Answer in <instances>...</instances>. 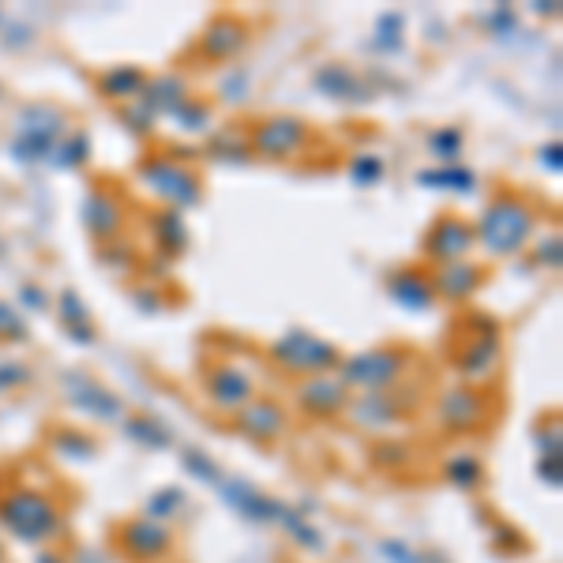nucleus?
<instances>
[{
    "label": "nucleus",
    "instance_id": "1",
    "mask_svg": "<svg viewBox=\"0 0 563 563\" xmlns=\"http://www.w3.org/2000/svg\"><path fill=\"white\" fill-rule=\"evenodd\" d=\"M0 526L15 541L45 544L60 533V507L38 488H12L0 496Z\"/></svg>",
    "mask_w": 563,
    "mask_h": 563
},
{
    "label": "nucleus",
    "instance_id": "2",
    "mask_svg": "<svg viewBox=\"0 0 563 563\" xmlns=\"http://www.w3.org/2000/svg\"><path fill=\"white\" fill-rule=\"evenodd\" d=\"M533 233V211L530 203L511 192H499L493 203L485 207L481 218V241L493 256H515L519 249H526Z\"/></svg>",
    "mask_w": 563,
    "mask_h": 563
},
{
    "label": "nucleus",
    "instance_id": "3",
    "mask_svg": "<svg viewBox=\"0 0 563 563\" xmlns=\"http://www.w3.org/2000/svg\"><path fill=\"white\" fill-rule=\"evenodd\" d=\"M271 353L286 372H308V376H320V372L339 365V353H334L331 342L316 339L308 331H289L286 339L275 342Z\"/></svg>",
    "mask_w": 563,
    "mask_h": 563
},
{
    "label": "nucleus",
    "instance_id": "4",
    "mask_svg": "<svg viewBox=\"0 0 563 563\" xmlns=\"http://www.w3.org/2000/svg\"><path fill=\"white\" fill-rule=\"evenodd\" d=\"M406 372V353L402 350H368L361 357H350L342 365V384L361 387V390H384L387 384H395Z\"/></svg>",
    "mask_w": 563,
    "mask_h": 563
},
{
    "label": "nucleus",
    "instance_id": "5",
    "mask_svg": "<svg viewBox=\"0 0 563 563\" xmlns=\"http://www.w3.org/2000/svg\"><path fill=\"white\" fill-rule=\"evenodd\" d=\"M121 549L135 563H158L174 552V530L154 519H132L121 526Z\"/></svg>",
    "mask_w": 563,
    "mask_h": 563
},
{
    "label": "nucleus",
    "instance_id": "6",
    "mask_svg": "<svg viewBox=\"0 0 563 563\" xmlns=\"http://www.w3.org/2000/svg\"><path fill=\"white\" fill-rule=\"evenodd\" d=\"M143 180H147L162 199H174L177 207H188L199 199V177L188 174L185 166H177V162H169V158L143 162Z\"/></svg>",
    "mask_w": 563,
    "mask_h": 563
},
{
    "label": "nucleus",
    "instance_id": "7",
    "mask_svg": "<svg viewBox=\"0 0 563 563\" xmlns=\"http://www.w3.org/2000/svg\"><path fill=\"white\" fill-rule=\"evenodd\" d=\"M207 395L218 410L225 413H241L244 406L256 398V387H252V376L238 365H214L207 372Z\"/></svg>",
    "mask_w": 563,
    "mask_h": 563
},
{
    "label": "nucleus",
    "instance_id": "8",
    "mask_svg": "<svg viewBox=\"0 0 563 563\" xmlns=\"http://www.w3.org/2000/svg\"><path fill=\"white\" fill-rule=\"evenodd\" d=\"M252 143L267 158H289V154H297L308 143V124L297 121V117H271V121H263L252 132Z\"/></svg>",
    "mask_w": 563,
    "mask_h": 563
},
{
    "label": "nucleus",
    "instance_id": "9",
    "mask_svg": "<svg viewBox=\"0 0 563 563\" xmlns=\"http://www.w3.org/2000/svg\"><path fill=\"white\" fill-rule=\"evenodd\" d=\"M238 429L252 443H275L286 432V410H282L275 398H252L238 413Z\"/></svg>",
    "mask_w": 563,
    "mask_h": 563
},
{
    "label": "nucleus",
    "instance_id": "10",
    "mask_svg": "<svg viewBox=\"0 0 563 563\" xmlns=\"http://www.w3.org/2000/svg\"><path fill=\"white\" fill-rule=\"evenodd\" d=\"M485 417V395L474 387H455L440 398V424L448 432H474Z\"/></svg>",
    "mask_w": 563,
    "mask_h": 563
},
{
    "label": "nucleus",
    "instance_id": "11",
    "mask_svg": "<svg viewBox=\"0 0 563 563\" xmlns=\"http://www.w3.org/2000/svg\"><path fill=\"white\" fill-rule=\"evenodd\" d=\"M474 225H466L462 218L455 214H443L440 222L432 225V233L424 238V249H429V256L432 260H440V263H455L462 252L474 244Z\"/></svg>",
    "mask_w": 563,
    "mask_h": 563
},
{
    "label": "nucleus",
    "instance_id": "12",
    "mask_svg": "<svg viewBox=\"0 0 563 563\" xmlns=\"http://www.w3.org/2000/svg\"><path fill=\"white\" fill-rule=\"evenodd\" d=\"M218 493L225 496V504L238 507L249 522H278L282 504H278V499H271V496H263L256 485H249V481H222V485H218Z\"/></svg>",
    "mask_w": 563,
    "mask_h": 563
},
{
    "label": "nucleus",
    "instance_id": "13",
    "mask_svg": "<svg viewBox=\"0 0 563 563\" xmlns=\"http://www.w3.org/2000/svg\"><path fill=\"white\" fill-rule=\"evenodd\" d=\"M297 402L316 417H334L339 410H346L350 398H346V384H342V379L312 376L308 384H301V390H297Z\"/></svg>",
    "mask_w": 563,
    "mask_h": 563
},
{
    "label": "nucleus",
    "instance_id": "14",
    "mask_svg": "<svg viewBox=\"0 0 563 563\" xmlns=\"http://www.w3.org/2000/svg\"><path fill=\"white\" fill-rule=\"evenodd\" d=\"M65 390H68L71 406H79V410L90 413V417H98V421H117V417H121V398L109 395L106 387H95L84 376L65 379Z\"/></svg>",
    "mask_w": 563,
    "mask_h": 563
},
{
    "label": "nucleus",
    "instance_id": "15",
    "mask_svg": "<svg viewBox=\"0 0 563 563\" xmlns=\"http://www.w3.org/2000/svg\"><path fill=\"white\" fill-rule=\"evenodd\" d=\"M485 282V275H481V267H474V263H443L440 271L432 275V289L440 297H448V301H466V297H474V289Z\"/></svg>",
    "mask_w": 563,
    "mask_h": 563
},
{
    "label": "nucleus",
    "instance_id": "16",
    "mask_svg": "<svg viewBox=\"0 0 563 563\" xmlns=\"http://www.w3.org/2000/svg\"><path fill=\"white\" fill-rule=\"evenodd\" d=\"M387 294L395 297L402 308H410V312H424V308L432 305L435 289H432V278L421 275V271L406 267V271H395L387 282Z\"/></svg>",
    "mask_w": 563,
    "mask_h": 563
},
{
    "label": "nucleus",
    "instance_id": "17",
    "mask_svg": "<svg viewBox=\"0 0 563 563\" xmlns=\"http://www.w3.org/2000/svg\"><path fill=\"white\" fill-rule=\"evenodd\" d=\"M353 410V421L365 424V429H384V424L395 421L398 413V398L387 395V390H365L350 402Z\"/></svg>",
    "mask_w": 563,
    "mask_h": 563
},
{
    "label": "nucleus",
    "instance_id": "18",
    "mask_svg": "<svg viewBox=\"0 0 563 563\" xmlns=\"http://www.w3.org/2000/svg\"><path fill=\"white\" fill-rule=\"evenodd\" d=\"M244 42H249V31H244V23H238L233 15H225V20H218L211 31L203 34V53L214 60H230L238 57L244 49Z\"/></svg>",
    "mask_w": 563,
    "mask_h": 563
},
{
    "label": "nucleus",
    "instance_id": "19",
    "mask_svg": "<svg viewBox=\"0 0 563 563\" xmlns=\"http://www.w3.org/2000/svg\"><path fill=\"white\" fill-rule=\"evenodd\" d=\"M499 361V339H496V327H488L485 334H477V342L470 350H462L459 368L466 379H485L488 372L496 368Z\"/></svg>",
    "mask_w": 563,
    "mask_h": 563
},
{
    "label": "nucleus",
    "instance_id": "20",
    "mask_svg": "<svg viewBox=\"0 0 563 563\" xmlns=\"http://www.w3.org/2000/svg\"><path fill=\"white\" fill-rule=\"evenodd\" d=\"M87 225L95 238H113L117 230L124 225V211H121V199L109 196V192H95L87 199Z\"/></svg>",
    "mask_w": 563,
    "mask_h": 563
},
{
    "label": "nucleus",
    "instance_id": "21",
    "mask_svg": "<svg viewBox=\"0 0 563 563\" xmlns=\"http://www.w3.org/2000/svg\"><path fill=\"white\" fill-rule=\"evenodd\" d=\"M124 435L140 443V448H151V451L174 448V432H169L162 421H154V417H124Z\"/></svg>",
    "mask_w": 563,
    "mask_h": 563
},
{
    "label": "nucleus",
    "instance_id": "22",
    "mask_svg": "<svg viewBox=\"0 0 563 563\" xmlns=\"http://www.w3.org/2000/svg\"><path fill=\"white\" fill-rule=\"evenodd\" d=\"M98 87H102L106 98H140L143 90H147V76H143L140 68H109L102 79H98Z\"/></svg>",
    "mask_w": 563,
    "mask_h": 563
},
{
    "label": "nucleus",
    "instance_id": "23",
    "mask_svg": "<svg viewBox=\"0 0 563 563\" xmlns=\"http://www.w3.org/2000/svg\"><path fill=\"white\" fill-rule=\"evenodd\" d=\"M443 474H448V481L455 488H462V493H474V488H481V477H485V470H481V462L470 455V451H462V455H455L443 466Z\"/></svg>",
    "mask_w": 563,
    "mask_h": 563
},
{
    "label": "nucleus",
    "instance_id": "24",
    "mask_svg": "<svg viewBox=\"0 0 563 563\" xmlns=\"http://www.w3.org/2000/svg\"><path fill=\"white\" fill-rule=\"evenodd\" d=\"M180 511H185V488H177V485L162 488V493H154L147 499V519H154V522H166Z\"/></svg>",
    "mask_w": 563,
    "mask_h": 563
},
{
    "label": "nucleus",
    "instance_id": "25",
    "mask_svg": "<svg viewBox=\"0 0 563 563\" xmlns=\"http://www.w3.org/2000/svg\"><path fill=\"white\" fill-rule=\"evenodd\" d=\"M180 466H185V470H188V477H196L199 485H211V488H218V485H222V481H225V477H222V470H218L214 462L207 459L203 451H196V448H188V451H185V459H180Z\"/></svg>",
    "mask_w": 563,
    "mask_h": 563
},
{
    "label": "nucleus",
    "instance_id": "26",
    "mask_svg": "<svg viewBox=\"0 0 563 563\" xmlns=\"http://www.w3.org/2000/svg\"><path fill=\"white\" fill-rule=\"evenodd\" d=\"M316 84H320L331 98H346V95H353V90H357V76H353V71H346L342 65H327L320 76H316Z\"/></svg>",
    "mask_w": 563,
    "mask_h": 563
},
{
    "label": "nucleus",
    "instance_id": "27",
    "mask_svg": "<svg viewBox=\"0 0 563 563\" xmlns=\"http://www.w3.org/2000/svg\"><path fill=\"white\" fill-rule=\"evenodd\" d=\"M424 143H429V151L443 162H455L462 154V132L459 129H435V132H429V140Z\"/></svg>",
    "mask_w": 563,
    "mask_h": 563
},
{
    "label": "nucleus",
    "instance_id": "28",
    "mask_svg": "<svg viewBox=\"0 0 563 563\" xmlns=\"http://www.w3.org/2000/svg\"><path fill=\"white\" fill-rule=\"evenodd\" d=\"M421 180H424V185H432V188H462V192H470V188H474V174H466V169H455V166L421 174Z\"/></svg>",
    "mask_w": 563,
    "mask_h": 563
},
{
    "label": "nucleus",
    "instance_id": "29",
    "mask_svg": "<svg viewBox=\"0 0 563 563\" xmlns=\"http://www.w3.org/2000/svg\"><path fill=\"white\" fill-rule=\"evenodd\" d=\"M57 451H65V459H79V462H87V459H95V440L84 432H57Z\"/></svg>",
    "mask_w": 563,
    "mask_h": 563
},
{
    "label": "nucleus",
    "instance_id": "30",
    "mask_svg": "<svg viewBox=\"0 0 563 563\" xmlns=\"http://www.w3.org/2000/svg\"><path fill=\"white\" fill-rule=\"evenodd\" d=\"M353 177H357V185H372V180H379L384 177V162L376 158V154H361L357 162H353Z\"/></svg>",
    "mask_w": 563,
    "mask_h": 563
},
{
    "label": "nucleus",
    "instance_id": "31",
    "mask_svg": "<svg viewBox=\"0 0 563 563\" xmlns=\"http://www.w3.org/2000/svg\"><path fill=\"white\" fill-rule=\"evenodd\" d=\"M87 151H90L87 135H84V132H76V135H71V140L65 143V147H60V154H65V158H57V162H60V166H79V162H87Z\"/></svg>",
    "mask_w": 563,
    "mask_h": 563
},
{
    "label": "nucleus",
    "instance_id": "32",
    "mask_svg": "<svg viewBox=\"0 0 563 563\" xmlns=\"http://www.w3.org/2000/svg\"><path fill=\"white\" fill-rule=\"evenodd\" d=\"M177 117L185 121V129L199 132V129H207V121H211V109L199 106V102H185V106L177 109Z\"/></svg>",
    "mask_w": 563,
    "mask_h": 563
},
{
    "label": "nucleus",
    "instance_id": "33",
    "mask_svg": "<svg viewBox=\"0 0 563 563\" xmlns=\"http://www.w3.org/2000/svg\"><path fill=\"white\" fill-rule=\"evenodd\" d=\"M379 552H384L390 563H424L421 552H413L406 541H384V544H379Z\"/></svg>",
    "mask_w": 563,
    "mask_h": 563
},
{
    "label": "nucleus",
    "instance_id": "34",
    "mask_svg": "<svg viewBox=\"0 0 563 563\" xmlns=\"http://www.w3.org/2000/svg\"><path fill=\"white\" fill-rule=\"evenodd\" d=\"M538 474H541V481L549 488H560L563 485V474H560V455H541V462H538Z\"/></svg>",
    "mask_w": 563,
    "mask_h": 563
},
{
    "label": "nucleus",
    "instance_id": "35",
    "mask_svg": "<svg viewBox=\"0 0 563 563\" xmlns=\"http://www.w3.org/2000/svg\"><path fill=\"white\" fill-rule=\"evenodd\" d=\"M26 376H31V372H26L23 365H0V390H12V387H20V384H26Z\"/></svg>",
    "mask_w": 563,
    "mask_h": 563
},
{
    "label": "nucleus",
    "instance_id": "36",
    "mask_svg": "<svg viewBox=\"0 0 563 563\" xmlns=\"http://www.w3.org/2000/svg\"><path fill=\"white\" fill-rule=\"evenodd\" d=\"M406 459H410V451L402 448V443H384V448H376V462H387V466H406Z\"/></svg>",
    "mask_w": 563,
    "mask_h": 563
},
{
    "label": "nucleus",
    "instance_id": "37",
    "mask_svg": "<svg viewBox=\"0 0 563 563\" xmlns=\"http://www.w3.org/2000/svg\"><path fill=\"white\" fill-rule=\"evenodd\" d=\"M549 249H541V263H549V267H560V241L552 238V241H544Z\"/></svg>",
    "mask_w": 563,
    "mask_h": 563
},
{
    "label": "nucleus",
    "instance_id": "38",
    "mask_svg": "<svg viewBox=\"0 0 563 563\" xmlns=\"http://www.w3.org/2000/svg\"><path fill=\"white\" fill-rule=\"evenodd\" d=\"M23 301H31L26 308H45V294H42V289H34V286H26L23 289Z\"/></svg>",
    "mask_w": 563,
    "mask_h": 563
},
{
    "label": "nucleus",
    "instance_id": "39",
    "mask_svg": "<svg viewBox=\"0 0 563 563\" xmlns=\"http://www.w3.org/2000/svg\"><path fill=\"white\" fill-rule=\"evenodd\" d=\"M34 563H68V560L60 556V552H53V549H42L38 556H34Z\"/></svg>",
    "mask_w": 563,
    "mask_h": 563
}]
</instances>
